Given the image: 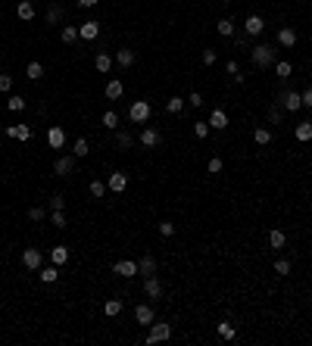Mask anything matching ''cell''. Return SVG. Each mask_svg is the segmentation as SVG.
<instances>
[{"mask_svg":"<svg viewBox=\"0 0 312 346\" xmlns=\"http://www.w3.org/2000/svg\"><path fill=\"white\" fill-rule=\"evenodd\" d=\"M166 340H172V324L153 322V324H150V334H147V343L156 346V343H166Z\"/></svg>","mask_w":312,"mask_h":346,"instance_id":"obj_1","label":"cell"},{"mask_svg":"<svg viewBox=\"0 0 312 346\" xmlns=\"http://www.w3.org/2000/svg\"><path fill=\"white\" fill-rule=\"evenodd\" d=\"M253 63H256L259 69L275 66V47L272 44H256V50H253Z\"/></svg>","mask_w":312,"mask_h":346,"instance_id":"obj_2","label":"cell"},{"mask_svg":"<svg viewBox=\"0 0 312 346\" xmlns=\"http://www.w3.org/2000/svg\"><path fill=\"white\" fill-rule=\"evenodd\" d=\"M128 119L134 125H144L150 119V103H147V100H134V103L128 106Z\"/></svg>","mask_w":312,"mask_h":346,"instance_id":"obj_3","label":"cell"},{"mask_svg":"<svg viewBox=\"0 0 312 346\" xmlns=\"http://www.w3.org/2000/svg\"><path fill=\"white\" fill-rule=\"evenodd\" d=\"M278 103L288 109V113H297V109H303V97H300V91H284L278 97Z\"/></svg>","mask_w":312,"mask_h":346,"instance_id":"obj_4","label":"cell"},{"mask_svg":"<svg viewBox=\"0 0 312 346\" xmlns=\"http://www.w3.org/2000/svg\"><path fill=\"white\" fill-rule=\"evenodd\" d=\"M243 28H247V35H250V38H259V35L265 31V19H263V16H256V13H253V16H247Z\"/></svg>","mask_w":312,"mask_h":346,"instance_id":"obj_5","label":"cell"},{"mask_svg":"<svg viewBox=\"0 0 312 346\" xmlns=\"http://www.w3.org/2000/svg\"><path fill=\"white\" fill-rule=\"evenodd\" d=\"M41 262H44V256H41V253H38L35 247H28V250L22 253V265H25V268H31V272H38Z\"/></svg>","mask_w":312,"mask_h":346,"instance_id":"obj_6","label":"cell"},{"mask_svg":"<svg viewBox=\"0 0 312 346\" xmlns=\"http://www.w3.org/2000/svg\"><path fill=\"white\" fill-rule=\"evenodd\" d=\"M144 293H147L150 300H159V297H163V284H159L156 275H147V277H144Z\"/></svg>","mask_w":312,"mask_h":346,"instance_id":"obj_7","label":"cell"},{"mask_svg":"<svg viewBox=\"0 0 312 346\" xmlns=\"http://www.w3.org/2000/svg\"><path fill=\"white\" fill-rule=\"evenodd\" d=\"M97 35H100V22H94V19L81 22V28H78V38L81 41H97Z\"/></svg>","mask_w":312,"mask_h":346,"instance_id":"obj_8","label":"cell"},{"mask_svg":"<svg viewBox=\"0 0 312 346\" xmlns=\"http://www.w3.org/2000/svg\"><path fill=\"white\" fill-rule=\"evenodd\" d=\"M113 272L119 277H134V275H138V262H131V259H119V262L113 265Z\"/></svg>","mask_w":312,"mask_h":346,"instance_id":"obj_9","label":"cell"},{"mask_svg":"<svg viewBox=\"0 0 312 346\" xmlns=\"http://www.w3.org/2000/svg\"><path fill=\"white\" fill-rule=\"evenodd\" d=\"M106 187L113 193H122L125 187H128V175H125V172H113V175H109V181H106Z\"/></svg>","mask_w":312,"mask_h":346,"instance_id":"obj_10","label":"cell"},{"mask_svg":"<svg viewBox=\"0 0 312 346\" xmlns=\"http://www.w3.org/2000/svg\"><path fill=\"white\" fill-rule=\"evenodd\" d=\"M72 168H75V159L72 156H56L53 159V172L63 175V178H66V175H72Z\"/></svg>","mask_w":312,"mask_h":346,"instance_id":"obj_11","label":"cell"},{"mask_svg":"<svg viewBox=\"0 0 312 346\" xmlns=\"http://www.w3.org/2000/svg\"><path fill=\"white\" fill-rule=\"evenodd\" d=\"M6 138H16V140H31V125H6Z\"/></svg>","mask_w":312,"mask_h":346,"instance_id":"obj_12","label":"cell"},{"mask_svg":"<svg viewBox=\"0 0 312 346\" xmlns=\"http://www.w3.org/2000/svg\"><path fill=\"white\" fill-rule=\"evenodd\" d=\"M209 128H216V131L228 128V113H225V109H213V113H209Z\"/></svg>","mask_w":312,"mask_h":346,"instance_id":"obj_13","label":"cell"},{"mask_svg":"<svg viewBox=\"0 0 312 346\" xmlns=\"http://www.w3.org/2000/svg\"><path fill=\"white\" fill-rule=\"evenodd\" d=\"M47 143H50V147H53V150H63V147H66V131H63V128H56V125H53V128L47 131Z\"/></svg>","mask_w":312,"mask_h":346,"instance_id":"obj_14","label":"cell"},{"mask_svg":"<svg viewBox=\"0 0 312 346\" xmlns=\"http://www.w3.org/2000/svg\"><path fill=\"white\" fill-rule=\"evenodd\" d=\"M159 140H163V134H159L156 128H144V131H141V143H144L147 150H153V147H159Z\"/></svg>","mask_w":312,"mask_h":346,"instance_id":"obj_15","label":"cell"},{"mask_svg":"<svg viewBox=\"0 0 312 346\" xmlns=\"http://www.w3.org/2000/svg\"><path fill=\"white\" fill-rule=\"evenodd\" d=\"M134 322H138V324H153L156 322L153 309H150L147 302H144V306H138V309H134Z\"/></svg>","mask_w":312,"mask_h":346,"instance_id":"obj_16","label":"cell"},{"mask_svg":"<svg viewBox=\"0 0 312 346\" xmlns=\"http://www.w3.org/2000/svg\"><path fill=\"white\" fill-rule=\"evenodd\" d=\"M278 44H281V47H293V44H297V31H293L290 25L278 28Z\"/></svg>","mask_w":312,"mask_h":346,"instance_id":"obj_17","label":"cell"},{"mask_svg":"<svg viewBox=\"0 0 312 346\" xmlns=\"http://www.w3.org/2000/svg\"><path fill=\"white\" fill-rule=\"evenodd\" d=\"M16 16H19L22 22H31V19H35V3H31V0H19V6H16Z\"/></svg>","mask_w":312,"mask_h":346,"instance_id":"obj_18","label":"cell"},{"mask_svg":"<svg viewBox=\"0 0 312 346\" xmlns=\"http://www.w3.org/2000/svg\"><path fill=\"white\" fill-rule=\"evenodd\" d=\"M50 262L63 268L66 262H69V247H63V243H60V247H53V250H50Z\"/></svg>","mask_w":312,"mask_h":346,"instance_id":"obj_19","label":"cell"},{"mask_svg":"<svg viewBox=\"0 0 312 346\" xmlns=\"http://www.w3.org/2000/svg\"><path fill=\"white\" fill-rule=\"evenodd\" d=\"M138 275H156V259L153 256H141L138 259Z\"/></svg>","mask_w":312,"mask_h":346,"instance_id":"obj_20","label":"cell"},{"mask_svg":"<svg viewBox=\"0 0 312 346\" xmlns=\"http://www.w3.org/2000/svg\"><path fill=\"white\" fill-rule=\"evenodd\" d=\"M94 69H97V72H103V75H109V69H113V56H109V53H97Z\"/></svg>","mask_w":312,"mask_h":346,"instance_id":"obj_21","label":"cell"},{"mask_svg":"<svg viewBox=\"0 0 312 346\" xmlns=\"http://www.w3.org/2000/svg\"><path fill=\"white\" fill-rule=\"evenodd\" d=\"M122 81L119 78H113V81H106V100H119L122 97Z\"/></svg>","mask_w":312,"mask_h":346,"instance_id":"obj_22","label":"cell"},{"mask_svg":"<svg viewBox=\"0 0 312 346\" xmlns=\"http://www.w3.org/2000/svg\"><path fill=\"white\" fill-rule=\"evenodd\" d=\"M103 315H106V318L122 315V300H106V302H103Z\"/></svg>","mask_w":312,"mask_h":346,"instance_id":"obj_23","label":"cell"},{"mask_svg":"<svg viewBox=\"0 0 312 346\" xmlns=\"http://www.w3.org/2000/svg\"><path fill=\"white\" fill-rule=\"evenodd\" d=\"M293 138L297 140H312V122H300L297 128H293Z\"/></svg>","mask_w":312,"mask_h":346,"instance_id":"obj_24","label":"cell"},{"mask_svg":"<svg viewBox=\"0 0 312 346\" xmlns=\"http://www.w3.org/2000/svg\"><path fill=\"white\" fill-rule=\"evenodd\" d=\"M41 281H44V284H53L56 281V277H60V265H47V268H41Z\"/></svg>","mask_w":312,"mask_h":346,"instance_id":"obj_25","label":"cell"},{"mask_svg":"<svg viewBox=\"0 0 312 346\" xmlns=\"http://www.w3.org/2000/svg\"><path fill=\"white\" fill-rule=\"evenodd\" d=\"M253 140H256L259 147H268V143H272V131L268 128H253Z\"/></svg>","mask_w":312,"mask_h":346,"instance_id":"obj_26","label":"cell"},{"mask_svg":"<svg viewBox=\"0 0 312 346\" xmlns=\"http://www.w3.org/2000/svg\"><path fill=\"white\" fill-rule=\"evenodd\" d=\"M116 63H119L122 69H131V63H134V50H119V53H116Z\"/></svg>","mask_w":312,"mask_h":346,"instance_id":"obj_27","label":"cell"},{"mask_svg":"<svg viewBox=\"0 0 312 346\" xmlns=\"http://www.w3.org/2000/svg\"><path fill=\"white\" fill-rule=\"evenodd\" d=\"M25 75H28L31 81H38V78H44V66H41L38 60H31L28 63V69H25Z\"/></svg>","mask_w":312,"mask_h":346,"instance_id":"obj_28","label":"cell"},{"mask_svg":"<svg viewBox=\"0 0 312 346\" xmlns=\"http://www.w3.org/2000/svg\"><path fill=\"white\" fill-rule=\"evenodd\" d=\"M218 337H222V340H234V337H238V327L231 322H222L218 324Z\"/></svg>","mask_w":312,"mask_h":346,"instance_id":"obj_29","label":"cell"},{"mask_svg":"<svg viewBox=\"0 0 312 346\" xmlns=\"http://www.w3.org/2000/svg\"><path fill=\"white\" fill-rule=\"evenodd\" d=\"M216 31H218L222 38H231V35H234V22H231V19H218V22H216Z\"/></svg>","mask_w":312,"mask_h":346,"instance_id":"obj_30","label":"cell"},{"mask_svg":"<svg viewBox=\"0 0 312 346\" xmlns=\"http://www.w3.org/2000/svg\"><path fill=\"white\" fill-rule=\"evenodd\" d=\"M60 38H63V44H75V41H78V28H75V25H66L60 31Z\"/></svg>","mask_w":312,"mask_h":346,"instance_id":"obj_31","label":"cell"},{"mask_svg":"<svg viewBox=\"0 0 312 346\" xmlns=\"http://www.w3.org/2000/svg\"><path fill=\"white\" fill-rule=\"evenodd\" d=\"M268 243H272V247H275V250H281V247H284V243H288V234H284V231H278V228H275V231H272V234H268Z\"/></svg>","mask_w":312,"mask_h":346,"instance_id":"obj_32","label":"cell"},{"mask_svg":"<svg viewBox=\"0 0 312 346\" xmlns=\"http://www.w3.org/2000/svg\"><path fill=\"white\" fill-rule=\"evenodd\" d=\"M181 109H184V100H181V97H168V100H166V113L178 115Z\"/></svg>","mask_w":312,"mask_h":346,"instance_id":"obj_33","label":"cell"},{"mask_svg":"<svg viewBox=\"0 0 312 346\" xmlns=\"http://www.w3.org/2000/svg\"><path fill=\"white\" fill-rule=\"evenodd\" d=\"M290 72H293V66L288 63V60H281V63H275V75H278V78H290Z\"/></svg>","mask_w":312,"mask_h":346,"instance_id":"obj_34","label":"cell"},{"mask_svg":"<svg viewBox=\"0 0 312 346\" xmlns=\"http://www.w3.org/2000/svg\"><path fill=\"white\" fill-rule=\"evenodd\" d=\"M225 72H228V75H231V78L238 81V84L243 81V75H240V66H238V60H228V63H225Z\"/></svg>","mask_w":312,"mask_h":346,"instance_id":"obj_35","label":"cell"},{"mask_svg":"<svg viewBox=\"0 0 312 346\" xmlns=\"http://www.w3.org/2000/svg\"><path fill=\"white\" fill-rule=\"evenodd\" d=\"M6 109H10V113H22V109H25V97L13 94L10 100H6Z\"/></svg>","mask_w":312,"mask_h":346,"instance_id":"obj_36","label":"cell"},{"mask_svg":"<svg viewBox=\"0 0 312 346\" xmlns=\"http://www.w3.org/2000/svg\"><path fill=\"white\" fill-rule=\"evenodd\" d=\"M72 153H75V156H81V159H84V156H88V153H91V147H88V140H84V138H78V140H75V143H72Z\"/></svg>","mask_w":312,"mask_h":346,"instance_id":"obj_37","label":"cell"},{"mask_svg":"<svg viewBox=\"0 0 312 346\" xmlns=\"http://www.w3.org/2000/svg\"><path fill=\"white\" fill-rule=\"evenodd\" d=\"M88 190H91V197H94V200H103V197H106V184H103V181H91Z\"/></svg>","mask_w":312,"mask_h":346,"instance_id":"obj_38","label":"cell"},{"mask_svg":"<svg viewBox=\"0 0 312 346\" xmlns=\"http://www.w3.org/2000/svg\"><path fill=\"white\" fill-rule=\"evenodd\" d=\"M103 125H106V128H119V113L106 109V113H103Z\"/></svg>","mask_w":312,"mask_h":346,"instance_id":"obj_39","label":"cell"},{"mask_svg":"<svg viewBox=\"0 0 312 346\" xmlns=\"http://www.w3.org/2000/svg\"><path fill=\"white\" fill-rule=\"evenodd\" d=\"M60 19H63V6H56V3H53V6L47 10V22H50V25H56Z\"/></svg>","mask_w":312,"mask_h":346,"instance_id":"obj_40","label":"cell"},{"mask_svg":"<svg viewBox=\"0 0 312 346\" xmlns=\"http://www.w3.org/2000/svg\"><path fill=\"white\" fill-rule=\"evenodd\" d=\"M275 272H278V275H281V277H284V275H290V272H293V265H290V259H278V262H275Z\"/></svg>","mask_w":312,"mask_h":346,"instance_id":"obj_41","label":"cell"},{"mask_svg":"<svg viewBox=\"0 0 312 346\" xmlns=\"http://www.w3.org/2000/svg\"><path fill=\"white\" fill-rule=\"evenodd\" d=\"M222 168H225V162H222V159H218V156H213V159H209V162H206V172H209V175H218V172H222Z\"/></svg>","mask_w":312,"mask_h":346,"instance_id":"obj_42","label":"cell"},{"mask_svg":"<svg viewBox=\"0 0 312 346\" xmlns=\"http://www.w3.org/2000/svg\"><path fill=\"white\" fill-rule=\"evenodd\" d=\"M116 143H119V147H122V150H128V147H131V143H134V138H131V134H128V131H119V134H116Z\"/></svg>","mask_w":312,"mask_h":346,"instance_id":"obj_43","label":"cell"},{"mask_svg":"<svg viewBox=\"0 0 312 346\" xmlns=\"http://www.w3.org/2000/svg\"><path fill=\"white\" fill-rule=\"evenodd\" d=\"M209 131H213V128H209V122H193V134H197L200 140H203Z\"/></svg>","mask_w":312,"mask_h":346,"instance_id":"obj_44","label":"cell"},{"mask_svg":"<svg viewBox=\"0 0 312 346\" xmlns=\"http://www.w3.org/2000/svg\"><path fill=\"white\" fill-rule=\"evenodd\" d=\"M50 222H53L56 228H66V225H69V222H66V212H63V209H53V215H50Z\"/></svg>","mask_w":312,"mask_h":346,"instance_id":"obj_45","label":"cell"},{"mask_svg":"<svg viewBox=\"0 0 312 346\" xmlns=\"http://www.w3.org/2000/svg\"><path fill=\"white\" fill-rule=\"evenodd\" d=\"M44 215H47L44 206H31V209H28V218H31V222H44Z\"/></svg>","mask_w":312,"mask_h":346,"instance_id":"obj_46","label":"cell"},{"mask_svg":"<svg viewBox=\"0 0 312 346\" xmlns=\"http://www.w3.org/2000/svg\"><path fill=\"white\" fill-rule=\"evenodd\" d=\"M0 91H3V94H6V91H13V78L6 72H0Z\"/></svg>","mask_w":312,"mask_h":346,"instance_id":"obj_47","label":"cell"},{"mask_svg":"<svg viewBox=\"0 0 312 346\" xmlns=\"http://www.w3.org/2000/svg\"><path fill=\"white\" fill-rule=\"evenodd\" d=\"M66 206V197L63 193H53V197H50V209H63Z\"/></svg>","mask_w":312,"mask_h":346,"instance_id":"obj_48","label":"cell"},{"mask_svg":"<svg viewBox=\"0 0 312 346\" xmlns=\"http://www.w3.org/2000/svg\"><path fill=\"white\" fill-rule=\"evenodd\" d=\"M159 234H163V237H172V234H175V225H172V222H159Z\"/></svg>","mask_w":312,"mask_h":346,"instance_id":"obj_49","label":"cell"},{"mask_svg":"<svg viewBox=\"0 0 312 346\" xmlns=\"http://www.w3.org/2000/svg\"><path fill=\"white\" fill-rule=\"evenodd\" d=\"M188 103H191V106H197V109H200V106H203V94H200V91H193V94L188 97Z\"/></svg>","mask_w":312,"mask_h":346,"instance_id":"obj_50","label":"cell"},{"mask_svg":"<svg viewBox=\"0 0 312 346\" xmlns=\"http://www.w3.org/2000/svg\"><path fill=\"white\" fill-rule=\"evenodd\" d=\"M216 60H218V56H216V50H209V47H206V50H203V63H206V66H213Z\"/></svg>","mask_w":312,"mask_h":346,"instance_id":"obj_51","label":"cell"},{"mask_svg":"<svg viewBox=\"0 0 312 346\" xmlns=\"http://www.w3.org/2000/svg\"><path fill=\"white\" fill-rule=\"evenodd\" d=\"M300 97H303V106H306V109H312V88H306Z\"/></svg>","mask_w":312,"mask_h":346,"instance_id":"obj_52","label":"cell"},{"mask_svg":"<svg viewBox=\"0 0 312 346\" xmlns=\"http://www.w3.org/2000/svg\"><path fill=\"white\" fill-rule=\"evenodd\" d=\"M268 122H272V125H278V122H281V113H278V109L272 106V109H268Z\"/></svg>","mask_w":312,"mask_h":346,"instance_id":"obj_53","label":"cell"},{"mask_svg":"<svg viewBox=\"0 0 312 346\" xmlns=\"http://www.w3.org/2000/svg\"><path fill=\"white\" fill-rule=\"evenodd\" d=\"M100 0H78V6H84V10H91V6H97Z\"/></svg>","mask_w":312,"mask_h":346,"instance_id":"obj_54","label":"cell"}]
</instances>
